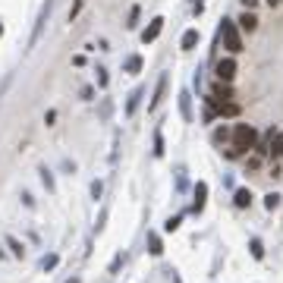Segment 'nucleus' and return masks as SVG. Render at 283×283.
<instances>
[{
    "mask_svg": "<svg viewBox=\"0 0 283 283\" xmlns=\"http://www.w3.org/2000/svg\"><path fill=\"white\" fill-rule=\"evenodd\" d=\"M277 204H280V195H277V192L264 195V208H268V211H274V208H277Z\"/></svg>",
    "mask_w": 283,
    "mask_h": 283,
    "instance_id": "nucleus-21",
    "label": "nucleus"
},
{
    "mask_svg": "<svg viewBox=\"0 0 283 283\" xmlns=\"http://www.w3.org/2000/svg\"><path fill=\"white\" fill-rule=\"evenodd\" d=\"M236 25H239V29H243V32H255V29H258V16H255V13H243V16H239V19H236Z\"/></svg>",
    "mask_w": 283,
    "mask_h": 283,
    "instance_id": "nucleus-11",
    "label": "nucleus"
},
{
    "mask_svg": "<svg viewBox=\"0 0 283 283\" xmlns=\"http://www.w3.org/2000/svg\"><path fill=\"white\" fill-rule=\"evenodd\" d=\"M54 6H57V0H47V3L41 6V13H38V19H35V32H32V38H29V50L41 41V35H44V25L50 19V13H54Z\"/></svg>",
    "mask_w": 283,
    "mask_h": 283,
    "instance_id": "nucleus-3",
    "label": "nucleus"
},
{
    "mask_svg": "<svg viewBox=\"0 0 283 283\" xmlns=\"http://www.w3.org/2000/svg\"><path fill=\"white\" fill-rule=\"evenodd\" d=\"M0 38H3V22H0Z\"/></svg>",
    "mask_w": 283,
    "mask_h": 283,
    "instance_id": "nucleus-35",
    "label": "nucleus"
},
{
    "mask_svg": "<svg viewBox=\"0 0 283 283\" xmlns=\"http://www.w3.org/2000/svg\"><path fill=\"white\" fill-rule=\"evenodd\" d=\"M248 252H252V258L261 261V258H264V245H261V239H255V236L248 239Z\"/></svg>",
    "mask_w": 283,
    "mask_h": 283,
    "instance_id": "nucleus-16",
    "label": "nucleus"
},
{
    "mask_svg": "<svg viewBox=\"0 0 283 283\" xmlns=\"http://www.w3.org/2000/svg\"><path fill=\"white\" fill-rule=\"evenodd\" d=\"M195 3H202V0H195Z\"/></svg>",
    "mask_w": 283,
    "mask_h": 283,
    "instance_id": "nucleus-36",
    "label": "nucleus"
},
{
    "mask_svg": "<svg viewBox=\"0 0 283 283\" xmlns=\"http://www.w3.org/2000/svg\"><path fill=\"white\" fill-rule=\"evenodd\" d=\"M264 3H268V6H277V3H283V0H264Z\"/></svg>",
    "mask_w": 283,
    "mask_h": 283,
    "instance_id": "nucleus-33",
    "label": "nucleus"
},
{
    "mask_svg": "<svg viewBox=\"0 0 283 283\" xmlns=\"http://www.w3.org/2000/svg\"><path fill=\"white\" fill-rule=\"evenodd\" d=\"M167 73L164 76H161V79H158V88H154V98H151V104H148V110H154V107H158L161 104V101H164V94H167Z\"/></svg>",
    "mask_w": 283,
    "mask_h": 283,
    "instance_id": "nucleus-10",
    "label": "nucleus"
},
{
    "mask_svg": "<svg viewBox=\"0 0 283 283\" xmlns=\"http://www.w3.org/2000/svg\"><path fill=\"white\" fill-rule=\"evenodd\" d=\"M164 16H154V19L145 25V32H142V44H151V41H158V35L164 32Z\"/></svg>",
    "mask_w": 283,
    "mask_h": 283,
    "instance_id": "nucleus-5",
    "label": "nucleus"
},
{
    "mask_svg": "<svg viewBox=\"0 0 283 283\" xmlns=\"http://www.w3.org/2000/svg\"><path fill=\"white\" fill-rule=\"evenodd\" d=\"M123 73H129V76H135V73H142V54H129L123 60Z\"/></svg>",
    "mask_w": 283,
    "mask_h": 283,
    "instance_id": "nucleus-12",
    "label": "nucleus"
},
{
    "mask_svg": "<svg viewBox=\"0 0 283 283\" xmlns=\"http://www.w3.org/2000/svg\"><path fill=\"white\" fill-rule=\"evenodd\" d=\"M139 16H142V10H139V6H132V10H129V22H126V29H135V25H139Z\"/></svg>",
    "mask_w": 283,
    "mask_h": 283,
    "instance_id": "nucleus-22",
    "label": "nucleus"
},
{
    "mask_svg": "<svg viewBox=\"0 0 283 283\" xmlns=\"http://www.w3.org/2000/svg\"><path fill=\"white\" fill-rule=\"evenodd\" d=\"M107 70H104V66H98V85H101V88H107Z\"/></svg>",
    "mask_w": 283,
    "mask_h": 283,
    "instance_id": "nucleus-27",
    "label": "nucleus"
},
{
    "mask_svg": "<svg viewBox=\"0 0 283 283\" xmlns=\"http://www.w3.org/2000/svg\"><path fill=\"white\" fill-rule=\"evenodd\" d=\"M233 204H236V208H248V204H252V192H248V189H236V192H233Z\"/></svg>",
    "mask_w": 283,
    "mask_h": 283,
    "instance_id": "nucleus-15",
    "label": "nucleus"
},
{
    "mask_svg": "<svg viewBox=\"0 0 283 283\" xmlns=\"http://www.w3.org/2000/svg\"><path fill=\"white\" fill-rule=\"evenodd\" d=\"M54 120H57V110H47V114H44V123L50 126V123H54Z\"/></svg>",
    "mask_w": 283,
    "mask_h": 283,
    "instance_id": "nucleus-32",
    "label": "nucleus"
},
{
    "mask_svg": "<svg viewBox=\"0 0 283 283\" xmlns=\"http://www.w3.org/2000/svg\"><path fill=\"white\" fill-rule=\"evenodd\" d=\"M123 261H126V255H117V258L110 261V274H117L120 268H123Z\"/></svg>",
    "mask_w": 283,
    "mask_h": 283,
    "instance_id": "nucleus-26",
    "label": "nucleus"
},
{
    "mask_svg": "<svg viewBox=\"0 0 283 283\" xmlns=\"http://www.w3.org/2000/svg\"><path fill=\"white\" fill-rule=\"evenodd\" d=\"M199 29H189V32H183V38H179V47H183V50H192L195 44H199Z\"/></svg>",
    "mask_w": 283,
    "mask_h": 283,
    "instance_id": "nucleus-13",
    "label": "nucleus"
},
{
    "mask_svg": "<svg viewBox=\"0 0 283 283\" xmlns=\"http://www.w3.org/2000/svg\"><path fill=\"white\" fill-rule=\"evenodd\" d=\"M176 189H186V173L183 170H176Z\"/></svg>",
    "mask_w": 283,
    "mask_h": 283,
    "instance_id": "nucleus-29",
    "label": "nucleus"
},
{
    "mask_svg": "<svg viewBox=\"0 0 283 283\" xmlns=\"http://www.w3.org/2000/svg\"><path fill=\"white\" fill-rule=\"evenodd\" d=\"M6 245L13 248V255H16V258H22V255H25V245H22L16 236H6Z\"/></svg>",
    "mask_w": 283,
    "mask_h": 283,
    "instance_id": "nucleus-18",
    "label": "nucleus"
},
{
    "mask_svg": "<svg viewBox=\"0 0 283 283\" xmlns=\"http://www.w3.org/2000/svg\"><path fill=\"white\" fill-rule=\"evenodd\" d=\"M220 38H224V47L230 50V54L245 50V47H243V35H239V25H236L233 19H224V22H220Z\"/></svg>",
    "mask_w": 283,
    "mask_h": 283,
    "instance_id": "nucleus-2",
    "label": "nucleus"
},
{
    "mask_svg": "<svg viewBox=\"0 0 283 283\" xmlns=\"http://www.w3.org/2000/svg\"><path fill=\"white\" fill-rule=\"evenodd\" d=\"M142 98H145V88H142V85H139V88H132V91H129V98H126V117H132L135 110H139Z\"/></svg>",
    "mask_w": 283,
    "mask_h": 283,
    "instance_id": "nucleus-9",
    "label": "nucleus"
},
{
    "mask_svg": "<svg viewBox=\"0 0 283 283\" xmlns=\"http://www.w3.org/2000/svg\"><path fill=\"white\" fill-rule=\"evenodd\" d=\"M41 183L47 186V192H54V173H50L47 167H41Z\"/></svg>",
    "mask_w": 283,
    "mask_h": 283,
    "instance_id": "nucleus-19",
    "label": "nucleus"
},
{
    "mask_svg": "<svg viewBox=\"0 0 283 283\" xmlns=\"http://www.w3.org/2000/svg\"><path fill=\"white\" fill-rule=\"evenodd\" d=\"M85 3H88V0H76V3H73V10H70V22L82 13V6H85Z\"/></svg>",
    "mask_w": 283,
    "mask_h": 283,
    "instance_id": "nucleus-25",
    "label": "nucleus"
},
{
    "mask_svg": "<svg viewBox=\"0 0 283 283\" xmlns=\"http://www.w3.org/2000/svg\"><path fill=\"white\" fill-rule=\"evenodd\" d=\"M101 192H104V183H101V179H94V183H91V199L98 202V199H101Z\"/></svg>",
    "mask_w": 283,
    "mask_h": 283,
    "instance_id": "nucleus-23",
    "label": "nucleus"
},
{
    "mask_svg": "<svg viewBox=\"0 0 283 283\" xmlns=\"http://www.w3.org/2000/svg\"><path fill=\"white\" fill-rule=\"evenodd\" d=\"M145 245H148V252L154 255V258H158V255H164V245H161V236H158V233H148Z\"/></svg>",
    "mask_w": 283,
    "mask_h": 283,
    "instance_id": "nucleus-14",
    "label": "nucleus"
},
{
    "mask_svg": "<svg viewBox=\"0 0 283 283\" xmlns=\"http://www.w3.org/2000/svg\"><path fill=\"white\" fill-rule=\"evenodd\" d=\"M110 110H114V107H110V101L104 98V104H101V117H104V120H107V117H110Z\"/></svg>",
    "mask_w": 283,
    "mask_h": 283,
    "instance_id": "nucleus-30",
    "label": "nucleus"
},
{
    "mask_svg": "<svg viewBox=\"0 0 283 283\" xmlns=\"http://www.w3.org/2000/svg\"><path fill=\"white\" fill-rule=\"evenodd\" d=\"M154 158H164V135L154 132Z\"/></svg>",
    "mask_w": 283,
    "mask_h": 283,
    "instance_id": "nucleus-20",
    "label": "nucleus"
},
{
    "mask_svg": "<svg viewBox=\"0 0 283 283\" xmlns=\"http://www.w3.org/2000/svg\"><path fill=\"white\" fill-rule=\"evenodd\" d=\"M255 145H258V132H255L248 123H239L236 129H233V151L243 154L248 148H255Z\"/></svg>",
    "mask_w": 283,
    "mask_h": 283,
    "instance_id": "nucleus-1",
    "label": "nucleus"
},
{
    "mask_svg": "<svg viewBox=\"0 0 283 283\" xmlns=\"http://www.w3.org/2000/svg\"><path fill=\"white\" fill-rule=\"evenodd\" d=\"M211 98L220 101V104H227V101H233V88H230L227 82H214L211 85Z\"/></svg>",
    "mask_w": 283,
    "mask_h": 283,
    "instance_id": "nucleus-8",
    "label": "nucleus"
},
{
    "mask_svg": "<svg viewBox=\"0 0 283 283\" xmlns=\"http://www.w3.org/2000/svg\"><path fill=\"white\" fill-rule=\"evenodd\" d=\"M192 211L195 214H202L204 211V202H208V183H195V189H192Z\"/></svg>",
    "mask_w": 283,
    "mask_h": 283,
    "instance_id": "nucleus-7",
    "label": "nucleus"
},
{
    "mask_svg": "<svg viewBox=\"0 0 283 283\" xmlns=\"http://www.w3.org/2000/svg\"><path fill=\"white\" fill-rule=\"evenodd\" d=\"M57 261H60V255H57V252L44 255V258H41V271H54V268H57Z\"/></svg>",
    "mask_w": 283,
    "mask_h": 283,
    "instance_id": "nucleus-17",
    "label": "nucleus"
},
{
    "mask_svg": "<svg viewBox=\"0 0 283 283\" xmlns=\"http://www.w3.org/2000/svg\"><path fill=\"white\" fill-rule=\"evenodd\" d=\"M214 76H217V82H233V76H236V60L233 57H224V60H217V66H214Z\"/></svg>",
    "mask_w": 283,
    "mask_h": 283,
    "instance_id": "nucleus-4",
    "label": "nucleus"
},
{
    "mask_svg": "<svg viewBox=\"0 0 283 283\" xmlns=\"http://www.w3.org/2000/svg\"><path fill=\"white\" fill-rule=\"evenodd\" d=\"M66 283H82V277H73V280H66Z\"/></svg>",
    "mask_w": 283,
    "mask_h": 283,
    "instance_id": "nucleus-34",
    "label": "nucleus"
},
{
    "mask_svg": "<svg viewBox=\"0 0 283 283\" xmlns=\"http://www.w3.org/2000/svg\"><path fill=\"white\" fill-rule=\"evenodd\" d=\"M243 6H245L248 13H255V6H258V0H243Z\"/></svg>",
    "mask_w": 283,
    "mask_h": 283,
    "instance_id": "nucleus-31",
    "label": "nucleus"
},
{
    "mask_svg": "<svg viewBox=\"0 0 283 283\" xmlns=\"http://www.w3.org/2000/svg\"><path fill=\"white\" fill-rule=\"evenodd\" d=\"M179 98V117H183V123H195V114H192V94H189V88H183L176 94Z\"/></svg>",
    "mask_w": 283,
    "mask_h": 283,
    "instance_id": "nucleus-6",
    "label": "nucleus"
},
{
    "mask_svg": "<svg viewBox=\"0 0 283 283\" xmlns=\"http://www.w3.org/2000/svg\"><path fill=\"white\" fill-rule=\"evenodd\" d=\"M227 135H230L227 129H214V142H217V145H220V142H227Z\"/></svg>",
    "mask_w": 283,
    "mask_h": 283,
    "instance_id": "nucleus-28",
    "label": "nucleus"
},
{
    "mask_svg": "<svg viewBox=\"0 0 283 283\" xmlns=\"http://www.w3.org/2000/svg\"><path fill=\"white\" fill-rule=\"evenodd\" d=\"M179 224H183V217H179V214H176V217H170L167 224H164V230H167V233H173V230H176Z\"/></svg>",
    "mask_w": 283,
    "mask_h": 283,
    "instance_id": "nucleus-24",
    "label": "nucleus"
}]
</instances>
